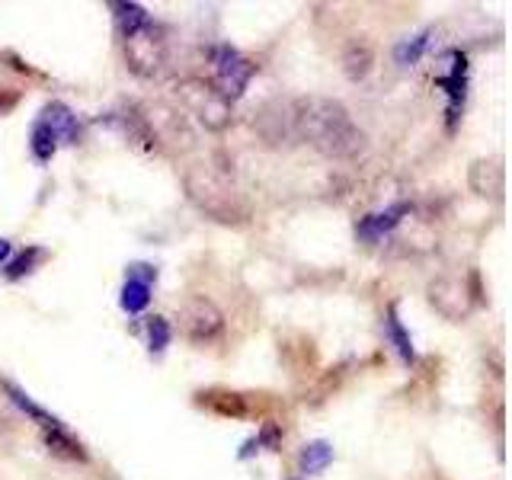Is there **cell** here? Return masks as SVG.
<instances>
[{"instance_id":"7c38bea8","label":"cell","mask_w":512,"mask_h":480,"mask_svg":"<svg viewBox=\"0 0 512 480\" xmlns=\"http://www.w3.org/2000/svg\"><path fill=\"white\" fill-rule=\"evenodd\" d=\"M372 64H375V52L365 39H352L343 48V71L349 80H362L368 71H372Z\"/></svg>"},{"instance_id":"2e32d148","label":"cell","mask_w":512,"mask_h":480,"mask_svg":"<svg viewBox=\"0 0 512 480\" xmlns=\"http://www.w3.org/2000/svg\"><path fill=\"white\" fill-rule=\"evenodd\" d=\"M116 20H119V32H122V36H128V32L141 29L144 23H151V16L138 4H116Z\"/></svg>"},{"instance_id":"d6986e66","label":"cell","mask_w":512,"mask_h":480,"mask_svg":"<svg viewBox=\"0 0 512 480\" xmlns=\"http://www.w3.org/2000/svg\"><path fill=\"white\" fill-rule=\"evenodd\" d=\"M148 336H151V352H164L167 343H170V327H167V320L164 317H154L151 320V327H148Z\"/></svg>"},{"instance_id":"6da1fadb","label":"cell","mask_w":512,"mask_h":480,"mask_svg":"<svg viewBox=\"0 0 512 480\" xmlns=\"http://www.w3.org/2000/svg\"><path fill=\"white\" fill-rule=\"evenodd\" d=\"M295 141H308L324 157H356L365 148V132L352 122L349 109L330 96L292 100Z\"/></svg>"},{"instance_id":"277c9868","label":"cell","mask_w":512,"mask_h":480,"mask_svg":"<svg viewBox=\"0 0 512 480\" xmlns=\"http://www.w3.org/2000/svg\"><path fill=\"white\" fill-rule=\"evenodd\" d=\"M125 42V61L138 77H154L160 74L167 61V39L160 36V29L154 23H144L141 29L122 36Z\"/></svg>"},{"instance_id":"ba28073f","label":"cell","mask_w":512,"mask_h":480,"mask_svg":"<svg viewBox=\"0 0 512 480\" xmlns=\"http://www.w3.org/2000/svg\"><path fill=\"white\" fill-rule=\"evenodd\" d=\"M253 128L260 132V138L269 148L295 141V125H292V103H266L260 109V116L253 119Z\"/></svg>"},{"instance_id":"ffe728a7","label":"cell","mask_w":512,"mask_h":480,"mask_svg":"<svg viewBox=\"0 0 512 480\" xmlns=\"http://www.w3.org/2000/svg\"><path fill=\"white\" fill-rule=\"evenodd\" d=\"M426 45H429V36H416L413 42H404V45H397V61L400 64H413L416 58H420L426 52Z\"/></svg>"},{"instance_id":"8fae6325","label":"cell","mask_w":512,"mask_h":480,"mask_svg":"<svg viewBox=\"0 0 512 480\" xmlns=\"http://www.w3.org/2000/svg\"><path fill=\"white\" fill-rule=\"evenodd\" d=\"M407 212H410L407 205H391L388 212H381V215H368L356 231H359V237H362V240H372V244H375V240H381V234L394 231L397 224L404 221V215H407Z\"/></svg>"},{"instance_id":"7402d4cb","label":"cell","mask_w":512,"mask_h":480,"mask_svg":"<svg viewBox=\"0 0 512 480\" xmlns=\"http://www.w3.org/2000/svg\"><path fill=\"white\" fill-rule=\"evenodd\" d=\"M16 106V93L10 87H0V112H7Z\"/></svg>"},{"instance_id":"e0dca14e","label":"cell","mask_w":512,"mask_h":480,"mask_svg":"<svg viewBox=\"0 0 512 480\" xmlns=\"http://www.w3.org/2000/svg\"><path fill=\"white\" fill-rule=\"evenodd\" d=\"M384 324H388V336H391L394 349L400 352V359H404V362H410V359H413V343H410L407 330L400 327V320H397V311H394V308L388 311V320H384Z\"/></svg>"},{"instance_id":"5b68a950","label":"cell","mask_w":512,"mask_h":480,"mask_svg":"<svg viewBox=\"0 0 512 480\" xmlns=\"http://www.w3.org/2000/svg\"><path fill=\"white\" fill-rule=\"evenodd\" d=\"M212 58H215V90L228 103L237 100V96L247 90L250 77L256 74V64L240 55L231 45H218L212 52Z\"/></svg>"},{"instance_id":"44dd1931","label":"cell","mask_w":512,"mask_h":480,"mask_svg":"<svg viewBox=\"0 0 512 480\" xmlns=\"http://www.w3.org/2000/svg\"><path fill=\"white\" fill-rule=\"evenodd\" d=\"M39 256H42V250H36V247H29L26 253H20V256H16V260L10 263V276L16 279V276H23V272H29L32 269V263H36L39 260Z\"/></svg>"},{"instance_id":"4fadbf2b","label":"cell","mask_w":512,"mask_h":480,"mask_svg":"<svg viewBox=\"0 0 512 480\" xmlns=\"http://www.w3.org/2000/svg\"><path fill=\"white\" fill-rule=\"evenodd\" d=\"M333 461V448L327 442H311L301 452V471L304 474H320Z\"/></svg>"},{"instance_id":"30bf717a","label":"cell","mask_w":512,"mask_h":480,"mask_svg":"<svg viewBox=\"0 0 512 480\" xmlns=\"http://www.w3.org/2000/svg\"><path fill=\"white\" fill-rule=\"evenodd\" d=\"M48 132H52L58 141H68V144H77L80 138V128H77V116L74 112L64 106V103H48L45 112H42V119H39Z\"/></svg>"},{"instance_id":"ac0fdd59","label":"cell","mask_w":512,"mask_h":480,"mask_svg":"<svg viewBox=\"0 0 512 480\" xmlns=\"http://www.w3.org/2000/svg\"><path fill=\"white\" fill-rule=\"evenodd\" d=\"M55 148H58V138L48 132L42 122H36V128H32V154H36L45 164V160H52Z\"/></svg>"},{"instance_id":"cb8c5ba5","label":"cell","mask_w":512,"mask_h":480,"mask_svg":"<svg viewBox=\"0 0 512 480\" xmlns=\"http://www.w3.org/2000/svg\"><path fill=\"white\" fill-rule=\"evenodd\" d=\"M7 256H10V244H7V240H0V263H4Z\"/></svg>"},{"instance_id":"5bb4252c","label":"cell","mask_w":512,"mask_h":480,"mask_svg":"<svg viewBox=\"0 0 512 480\" xmlns=\"http://www.w3.org/2000/svg\"><path fill=\"white\" fill-rule=\"evenodd\" d=\"M148 301H151V285H144L138 279H128L125 288H122V308L128 314H138L148 308Z\"/></svg>"},{"instance_id":"603a6c76","label":"cell","mask_w":512,"mask_h":480,"mask_svg":"<svg viewBox=\"0 0 512 480\" xmlns=\"http://www.w3.org/2000/svg\"><path fill=\"white\" fill-rule=\"evenodd\" d=\"M263 442H266L269 448L276 445V442H279V429H276V426H266V429H263Z\"/></svg>"},{"instance_id":"8992f818","label":"cell","mask_w":512,"mask_h":480,"mask_svg":"<svg viewBox=\"0 0 512 480\" xmlns=\"http://www.w3.org/2000/svg\"><path fill=\"white\" fill-rule=\"evenodd\" d=\"M180 330L192 343H208L224 330V314L215 308V301L192 295L180 308Z\"/></svg>"},{"instance_id":"7a4b0ae2","label":"cell","mask_w":512,"mask_h":480,"mask_svg":"<svg viewBox=\"0 0 512 480\" xmlns=\"http://www.w3.org/2000/svg\"><path fill=\"white\" fill-rule=\"evenodd\" d=\"M183 189L186 199L199 208L205 218H212L218 224H244L250 218V202L244 192L237 189V183L228 180V173H221L215 167L196 164L183 173Z\"/></svg>"},{"instance_id":"3957f363","label":"cell","mask_w":512,"mask_h":480,"mask_svg":"<svg viewBox=\"0 0 512 480\" xmlns=\"http://www.w3.org/2000/svg\"><path fill=\"white\" fill-rule=\"evenodd\" d=\"M176 100L183 103L189 116H196L208 132H224L231 125V103L215 90V84H208L202 77H183L173 87Z\"/></svg>"},{"instance_id":"9c48e42d","label":"cell","mask_w":512,"mask_h":480,"mask_svg":"<svg viewBox=\"0 0 512 480\" xmlns=\"http://www.w3.org/2000/svg\"><path fill=\"white\" fill-rule=\"evenodd\" d=\"M471 189L477 196H490V199H500L503 196V160H474L471 167Z\"/></svg>"},{"instance_id":"52a82bcc","label":"cell","mask_w":512,"mask_h":480,"mask_svg":"<svg viewBox=\"0 0 512 480\" xmlns=\"http://www.w3.org/2000/svg\"><path fill=\"white\" fill-rule=\"evenodd\" d=\"M426 295H429V304L436 308L442 317L448 320H461L464 314L471 311V295H468V288H464L461 279L455 276H439L436 282H429L426 288Z\"/></svg>"},{"instance_id":"9a60e30c","label":"cell","mask_w":512,"mask_h":480,"mask_svg":"<svg viewBox=\"0 0 512 480\" xmlns=\"http://www.w3.org/2000/svg\"><path fill=\"white\" fill-rule=\"evenodd\" d=\"M45 442H48V448H55L58 455H68V458H74V461H84V458H87V455H84V448H80V442H74L61 426L45 429Z\"/></svg>"}]
</instances>
